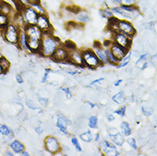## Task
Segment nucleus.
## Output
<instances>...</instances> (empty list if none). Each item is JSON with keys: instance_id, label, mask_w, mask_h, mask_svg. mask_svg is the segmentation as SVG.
Segmentation results:
<instances>
[{"instance_id": "obj_30", "label": "nucleus", "mask_w": 157, "mask_h": 156, "mask_svg": "<svg viewBox=\"0 0 157 156\" xmlns=\"http://www.w3.org/2000/svg\"><path fill=\"white\" fill-rule=\"evenodd\" d=\"M30 6L33 7V8L37 11V13H38L39 15H45V14H47L46 9H44V7L43 4L41 3V2H39V3H31Z\"/></svg>"}, {"instance_id": "obj_50", "label": "nucleus", "mask_w": 157, "mask_h": 156, "mask_svg": "<svg viewBox=\"0 0 157 156\" xmlns=\"http://www.w3.org/2000/svg\"><path fill=\"white\" fill-rule=\"evenodd\" d=\"M18 1H20L21 3H23L25 6H29V2H28V0H18Z\"/></svg>"}, {"instance_id": "obj_29", "label": "nucleus", "mask_w": 157, "mask_h": 156, "mask_svg": "<svg viewBox=\"0 0 157 156\" xmlns=\"http://www.w3.org/2000/svg\"><path fill=\"white\" fill-rule=\"evenodd\" d=\"M9 22H10L9 16L3 13H0V29L3 30Z\"/></svg>"}, {"instance_id": "obj_21", "label": "nucleus", "mask_w": 157, "mask_h": 156, "mask_svg": "<svg viewBox=\"0 0 157 156\" xmlns=\"http://www.w3.org/2000/svg\"><path fill=\"white\" fill-rule=\"evenodd\" d=\"M119 129H120V133L124 136V137H130L132 133V129L131 127V125L126 122V121H123L121 122L120 125H119Z\"/></svg>"}, {"instance_id": "obj_48", "label": "nucleus", "mask_w": 157, "mask_h": 156, "mask_svg": "<svg viewBox=\"0 0 157 156\" xmlns=\"http://www.w3.org/2000/svg\"><path fill=\"white\" fill-rule=\"evenodd\" d=\"M122 79L121 78H119V79H117V80H115V82H114V85L115 86V87H118V86H119L120 85V84L122 83Z\"/></svg>"}, {"instance_id": "obj_52", "label": "nucleus", "mask_w": 157, "mask_h": 156, "mask_svg": "<svg viewBox=\"0 0 157 156\" xmlns=\"http://www.w3.org/2000/svg\"><path fill=\"white\" fill-rule=\"evenodd\" d=\"M21 156H30V155H29V153H28V152H27L26 150H23V151L21 153Z\"/></svg>"}, {"instance_id": "obj_7", "label": "nucleus", "mask_w": 157, "mask_h": 156, "mask_svg": "<svg viewBox=\"0 0 157 156\" xmlns=\"http://www.w3.org/2000/svg\"><path fill=\"white\" fill-rule=\"evenodd\" d=\"M36 25L39 27V29L44 34H52V31H54L52 24H51V22L50 21V18L47 15V14L39 15Z\"/></svg>"}, {"instance_id": "obj_43", "label": "nucleus", "mask_w": 157, "mask_h": 156, "mask_svg": "<svg viewBox=\"0 0 157 156\" xmlns=\"http://www.w3.org/2000/svg\"><path fill=\"white\" fill-rule=\"evenodd\" d=\"M15 80H16V82L18 83V84H23V82H24V78L21 75V74H16V76H15Z\"/></svg>"}, {"instance_id": "obj_47", "label": "nucleus", "mask_w": 157, "mask_h": 156, "mask_svg": "<svg viewBox=\"0 0 157 156\" xmlns=\"http://www.w3.org/2000/svg\"><path fill=\"white\" fill-rule=\"evenodd\" d=\"M86 103L89 105V107H90L91 108H95L97 107V104H96V103L91 102H90V101H87V102H86Z\"/></svg>"}, {"instance_id": "obj_31", "label": "nucleus", "mask_w": 157, "mask_h": 156, "mask_svg": "<svg viewBox=\"0 0 157 156\" xmlns=\"http://www.w3.org/2000/svg\"><path fill=\"white\" fill-rule=\"evenodd\" d=\"M70 141H71L72 145L74 146V148L75 149V150H76L77 152H78V153L82 152V146H81V144H80V143H79V140H78V137H74V136H72Z\"/></svg>"}, {"instance_id": "obj_19", "label": "nucleus", "mask_w": 157, "mask_h": 156, "mask_svg": "<svg viewBox=\"0 0 157 156\" xmlns=\"http://www.w3.org/2000/svg\"><path fill=\"white\" fill-rule=\"evenodd\" d=\"M9 149L14 154H21L25 150V146L19 140H13L9 143Z\"/></svg>"}, {"instance_id": "obj_2", "label": "nucleus", "mask_w": 157, "mask_h": 156, "mask_svg": "<svg viewBox=\"0 0 157 156\" xmlns=\"http://www.w3.org/2000/svg\"><path fill=\"white\" fill-rule=\"evenodd\" d=\"M20 31L21 28L10 21L3 30V36L8 43L12 44H17L20 37Z\"/></svg>"}, {"instance_id": "obj_4", "label": "nucleus", "mask_w": 157, "mask_h": 156, "mask_svg": "<svg viewBox=\"0 0 157 156\" xmlns=\"http://www.w3.org/2000/svg\"><path fill=\"white\" fill-rule=\"evenodd\" d=\"M44 149L48 153H50L53 155H56L59 152H62V146L60 141L58 140L57 137H56L54 136H47L44 138Z\"/></svg>"}, {"instance_id": "obj_34", "label": "nucleus", "mask_w": 157, "mask_h": 156, "mask_svg": "<svg viewBox=\"0 0 157 156\" xmlns=\"http://www.w3.org/2000/svg\"><path fill=\"white\" fill-rule=\"evenodd\" d=\"M113 113L119 117H125V114H126V106H121V107L118 108L117 109H115Z\"/></svg>"}, {"instance_id": "obj_41", "label": "nucleus", "mask_w": 157, "mask_h": 156, "mask_svg": "<svg viewBox=\"0 0 157 156\" xmlns=\"http://www.w3.org/2000/svg\"><path fill=\"white\" fill-rule=\"evenodd\" d=\"M64 71H65L68 74L72 75V76H74V75H76V74H78L80 73L78 69H71V68H68V69L66 68V69H64Z\"/></svg>"}, {"instance_id": "obj_20", "label": "nucleus", "mask_w": 157, "mask_h": 156, "mask_svg": "<svg viewBox=\"0 0 157 156\" xmlns=\"http://www.w3.org/2000/svg\"><path fill=\"white\" fill-rule=\"evenodd\" d=\"M41 47L42 43L41 40L35 39H28V50L34 53H40L41 54Z\"/></svg>"}, {"instance_id": "obj_10", "label": "nucleus", "mask_w": 157, "mask_h": 156, "mask_svg": "<svg viewBox=\"0 0 157 156\" xmlns=\"http://www.w3.org/2000/svg\"><path fill=\"white\" fill-rule=\"evenodd\" d=\"M24 30L28 39L42 40L44 37V33L39 29L37 25H26Z\"/></svg>"}, {"instance_id": "obj_26", "label": "nucleus", "mask_w": 157, "mask_h": 156, "mask_svg": "<svg viewBox=\"0 0 157 156\" xmlns=\"http://www.w3.org/2000/svg\"><path fill=\"white\" fill-rule=\"evenodd\" d=\"M132 51L130 50L120 61H119V63L118 64L117 66H116V68H125V67H126L128 64H129V62H130V61H131V58H132Z\"/></svg>"}, {"instance_id": "obj_13", "label": "nucleus", "mask_w": 157, "mask_h": 156, "mask_svg": "<svg viewBox=\"0 0 157 156\" xmlns=\"http://www.w3.org/2000/svg\"><path fill=\"white\" fill-rule=\"evenodd\" d=\"M69 125H70V120L63 115H59L56 119V126L58 128L59 131L65 136H69V132L68 131V127Z\"/></svg>"}, {"instance_id": "obj_5", "label": "nucleus", "mask_w": 157, "mask_h": 156, "mask_svg": "<svg viewBox=\"0 0 157 156\" xmlns=\"http://www.w3.org/2000/svg\"><path fill=\"white\" fill-rule=\"evenodd\" d=\"M99 151L101 154L106 156H119L120 153L117 149L116 145H115L111 141L103 139L101 140L99 143Z\"/></svg>"}, {"instance_id": "obj_55", "label": "nucleus", "mask_w": 157, "mask_h": 156, "mask_svg": "<svg viewBox=\"0 0 157 156\" xmlns=\"http://www.w3.org/2000/svg\"><path fill=\"white\" fill-rule=\"evenodd\" d=\"M0 13H2V1H0Z\"/></svg>"}, {"instance_id": "obj_51", "label": "nucleus", "mask_w": 157, "mask_h": 156, "mask_svg": "<svg viewBox=\"0 0 157 156\" xmlns=\"http://www.w3.org/2000/svg\"><path fill=\"white\" fill-rule=\"evenodd\" d=\"M4 155L6 156H14V153L12 151H6L4 153Z\"/></svg>"}, {"instance_id": "obj_35", "label": "nucleus", "mask_w": 157, "mask_h": 156, "mask_svg": "<svg viewBox=\"0 0 157 156\" xmlns=\"http://www.w3.org/2000/svg\"><path fill=\"white\" fill-rule=\"evenodd\" d=\"M61 90L63 91L66 99H68V100L72 99V97H73V93H72V91L70 90V89H69L68 87H62V88H61Z\"/></svg>"}, {"instance_id": "obj_42", "label": "nucleus", "mask_w": 157, "mask_h": 156, "mask_svg": "<svg viewBox=\"0 0 157 156\" xmlns=\"http://www.w3.org/2000/svg\"><path fill=\"white\" fill-rule=\"evenodd\" d=\"M104 78H97V79H94L93 81H91V84H90V87H92L93 85H95V84H100L101 82H103V81H104Z\"/></svg>"}, {"instance_id": "obj_56", "label": "nucleus", "mask_w": 157, "mask_h": 156, "mask_svg": "<svg viewBox=\"0 0 157 156\" xmlns=\"http://www.w3.org/2000/svg\"><path fill=\"white\" fill-rule=\"evenodd\" d=\"M2 56H3V55H2V53H1V51H0V58H1Z\"/></svg>"}, {"instance_id": "obj_1", "label": "nucleus", "mask_w": 157, "mask_h": 156, "mask_svg": "<svg viewBox=\"0 0 157 156\" xmlns=\"http://www.w3.org/2000/svg\"><path fill=\"white\" fill-rule=\"evenodd\" d=\"M41 55L44 57L50 58L58 46L62 44L59 38L53 36V34H44L41 40Z\"/></svg>"}, {"instance_id": "obj_8", "label": "nucleus", "mask_w": 157, "mask_h": 156, "mask_svg": "<svg viewBox=\"0 0 157 156\" xmlns=\"http://www.w3.org/2000/svg\"><path fill=\"white\" fill-rule=\"evenodd\" d=\"M112 40H113V42H115L119 45H120L127 50H131V47L132 44V38L129 37L128 35H126L123 33H120V32H117V33H114Z\"/></svg>"}, {"instance_id": "obj_25", "label": "nucleus", "mask_w": 157, "mask_h": 156, "mask_svg": "<svg viewBox=\"0 0 157 156\" xmlns=\"http://www.w3.org/2000/svg\"><path fill=\"white\" fill-rule=\"evenodd\" d=\"M105 52H106V56H107V58H108V62H109V64L113 65V66H117L118 64L119 63V60L117 59V58L112 54V52L110 51L109 49H105Z\"/></svg>"}, {"instance_id": "obj_16", "label": "nucleus", "mask_w": 157, "mask_h": 156, "mask_svg": "<svg viewBox=\"0 0 157 156\" xmlns=\"http://www.w3.org/2000/svg\"><path fill=\"white\" fill-rule=\"evenodd\" d=\"M92 50H94L96 56H97L99 62H101V65L104 66V65L109 64V62H108V58H107L106 52H105V49H104L103 46L95 47V48H93Z\"/></svg>"}, {"instance_id": "obj_45", "label": "nucleus", "mask_w": 157, "mask_h": 156, "mask_svg": "<svg viewBox=\"0 0 157 156\" xmlns=\"http://www.w3.org/2000/svg\"><path fill=\"white\" fill-rule=\"evenodd\" d=\"M93 140H94L96 143H99V142L101 141V135H100V133H99V132H97V133H96V134L94 135V137H93Z\"/></svg>"}, {"instance_id": "obj_23", "label": "nucleus", "mask_w": 157, "mask_h": 156, "mask_svg": "<svg viewBox=\"0 0 157 156\" xmlns=\"http://www.w3.org/2000/svg\"><path fill=\"white\" fill-rule=\"evenodd\" d=\"M112 101L114 102H115L116 104H119V105L123 104L126 101L125 93L123 91H119V92H117L115 95H114L112 96Z\"/></svg>"}, {"instance_id": "obj_24", "label": "nucleus", "mask_w": 157, "mask_h": 156, "mask_svg": "<svg viewBox=\"0 0 157 156\" xmlns=\"http://www.w3.org/2000/svg\"><path fill=\"white\" fill-rule=\"evenodd\" d=\"M93 137H94V135L92 134L91 131H90V130H87L79 134L80 140H82L85 143H91L93 141Z\"/></svg>"}, {"instance_id": "obj_54", "label": "nucleus", "mask_w": 157, "mask_h": 156, "mask_svg": "<svg viewBox=\"0 0 157 156\" xmlns=\"http://www.w3.org/2000/svg\"><path fill=\"white\" fill-rule=\"evenodd\" d=\"M4 72H3V68H2V67H1V65H0V75L1 74H3Z\"/></svg>"}, {"instance_id": "obj_12", "label": "nucleus", "mask_w": 157, "mask_h": 156, "mask_svg": "<svg viewBox=\"0 0 157 156\" xmlns=\"http://www.w3.org/2000/svg\"><path fill=\"white\" fill-rule=\"evenodd\" d=\"M68 62H69L73 65L78 66V67L84 68L85 65H84V61H83V56H82V50L76 49L75 50L69 52Z\"/></svg>"}, {"instance_id": "obj_46", "label": "nucleus", "mask_w": 157, "mask_h": 156, "mask_svg": "<svg viewBox=\"0 0 157 156\" xmlns=\"http://www.w3.org/2000/svg\"><path fill=\"white\" fill-rule=\"evenodd\" d=\"M107 119H108V121H109V122H113V121H115V114L113 113V114H108V116H107Z\"/></svg>"}, {"instance_id": "obj_33", "label": "nucleus", "mask_w": 157, "mask_h": 156, "mask_svg": "<svg viewBox=\"0 0 157 156\" xmlns=\"http://www.w3.org/2000/svg\"><path fill=\"white\" fill-rule=\"evenodd\" d=\"M0 65H1V67H2L4 73L8 72L9 68H10V62H9V60L7 58H5L3 56H2L0 58Z\"/></svg>"}, {"instance_id": "obj_22", "label": "nucleus", "mask_w": 157, "mask_h": 156, "mask_svg": "<svg viewBox=\"0 0 157 156\" xmlns=\"http://www.w3.org/2000/svg\"><path fill=\"white\" fill-rule=\"evenodd\" d=\"M99 15L100 16L106 20V21H109V19H111L112 17H114V15H113V12L110 9V7H102L100 9H99Z\"/></svg>"}, {"instance_id": "obj_57", "label": "nucleus", "mask_w": 157, "mask_h": 156, "mask_svg": "<svg viewBox=\"0 0 157 156\" xmlns=\"http://www.w3.org/2000/svg\"><path fill=\"white\" fill-rule=\"evenodd\" d=\"M0 1H2V0H0Z\"/></svg>"}, {"instance_id": "obj_37", "label": "nucleus", "mask_w": 157, "mask_h": 156, "mask_svg": "<svg viewBox=\"0 0 157 156\" xmlns=\"http://www.w3.org/2000/svg\"><path fill=\"white\" fill-rule=\"evenodd\" d=\"M51 72H52V71H51L50 68H44V76H43V78L41 79V83H42V84H44V83H46V82L48 81V78H49V76H50V74Z\"/></svg>"}, {"instance_id": "obj_6", "label": "nucleus", "mask_w": 157, "mask_h": 156, "mask_svg": "<svg viewBox=\"0 0 157 156\" xmlns=\"http://www.w3.org/2000/svg\"><path fill=\"white\" fill-rule=\"evenodd\" d=\"M117 28L118 32L123 33L131 38H133L137 33V30L134 27V26L128 20H125V19L118 20Z\"/></svg>"}, {"instance_id": "obj_40", "label": "nucleus", "mask_w": 157, "mask_h": 156, "mask_svg": "<svg viewBox=\"0 0 157 156\" xmlns=\"http://www.w3.org/2000/svg\"><path fill=\"white\" fill-rule=\"evenodd\" d=\"M38 101H39V104L42 106V107H46L48 105V102H49V99L46 98V97H43V96H38Z\"/></svg>"}, {"instance_id": "obj_15", "label": "nucleus", "mask_w": 157, "mask_h": 156, "mask_svg": "<svg viewBox=\"0 0 157 156\" xmlns=\"http://www.w3.org/2000/svg\"><path fill=\"white\" fill-rule=\"evenodd\" d=\"M74 20L79 24L85 25L91 21V15L87 10L84 9H79L77 11V13L75 14Z\"/></svg>"}, {"instance_id": "obj_14", "label": "nucleus", "mask_w": 157, "mask_h": 156, "mask_svg": "<svg viewBox=\"0 0 157 156\" xmlns=\"http://www.w3.org/2000/svg\"><path fill=\"white\" fill-rule=\"evenodd\" d=\"M109 50L112 52V54L119 61L130 51V50H127V49L117 44H115V42H112V44L109 47Z\"/></svg>"}, {"instance_id": "obj_3", "label": "nucleus", "mask_w": 157, "mask_h": 156, "mask_svg": "<svg viewBox=\"0 0 157 156\" xmlns=\"http://www.w3.org/2000/svg\"><path fill=\"white\" fill-rule=\"evenodd\" d=\"M82 56H83L84 65L85 68H88L91 69H96L99 68L100 66H102L101 62H99L97 56H96L92 49H85L82 50Z\"/></svg>"}, {"instance_id": "obj_32", "label": "nucleus", "mask_w": 157, "mask_h": 156, "mask_svg": "<svg viewBox=\"0 0 157 156\" xmlns=\"http://www.w3.org/2000/svg\"><path fill=\"white\" fill-rule=\"evenodd\" d=\"M62 46L68 51V52H71V51H73V50H75L76 49H78L77 48V46H76V44L74 43V42H72V41H70V40H67V41H65L64 43H63V44H62Z\"/></svg>"}, {"instance_id": "obj_38", "label": "nucleus", "mask_w": 157, "mask_h": 156, "mask_svg": "<svg viewBox=\"0 0 157 156\" xmlns=\"http://www.w3.org/2000/svg\"><path fill=\"white\" fill-rule=\"evenodd\" d=\"M153 111H154V109L152 108L145 107V106L142 107V112L145 116H151L153 114Z\"/></svg>"}, {"instance_id": "obj_36", "label": "nucleus", "mask_w": 157, "mask_h": 156, "mask_svg": "<svg viewBox=\"0 0 157 156\" xmlns=\"http://www.w3.org/2000/svg\"><path fill=\"white\" fill-rule=\"evenodd\" d=\"M126 143H127V144H128L132 149L138 150V144H137V142H136V140H135L134 138H132V137L127 138V139H126Z\"/></svg>"}, {"instance_id": "obj_27", "label": "nucleus", "mask_w": 157, "mask_h": 156, "mask_svg": "<svg viewBox=\"0 0 157 156\" xmlns=\"http://www.w3.org/2000/svg\"><path fill=\"white\" fill-rule=\"evenodd\" d=\"M88 127L92 130H96L98 128V118L96 115H91L88 118V122H87Z\"/></svg>"}, {"instance_id": "obj_9", "label": "nucleus", "mask_w": 157, "mask_h": 156, "mask_svg": "<svg viewBox=\"0 0 157 156\" xmlns=\"http://www.w3.org/2000/svg\"><path fill=\"white\" fill-rule=\"evenodd\" d=\"M21 14L24 18L26 25H36L39 15L33 7H31L30 5L27 6Z\"/></svg>"}, {"instance_id": "obj_17", "label": "nucleus", "mask_w": 157, "mask_h": 156, "mask_svg": "<svg viewBox=\"0 0 157 156\" xmlns=\"http://www.w3.org/2000/svg\"><path fill=\"white\" fill-rule=\"evenodd\" d=\"M109 140L118 147H122L125 143V137L119 131H116L115 133H112V134H109Z\"/></svg>"}, {"instance_id": "obj_39", "label": "nucleus", "mask_w": 157, "mask_h": 156, "mask_svg": "<svg viewBox=\"0 0 157 156\" xmlns=\"http://www.w3.org/2000/svg\"><path fill=\"white\" fill-rule=\"evenodd\" d=\"M148 57H149V54H148V53H147V54L145 53V54L140 55L139 57H138V61L136 62V64H137V65H139V64L144 63V62H147Z\"/></svg>"}, {"instance_id": "obj_44", "label": "nucleus", "mask_w": 157, "mask_h": 156, "mask_svg": "<svg viewBox=\"0 0 157 156\" xmlns=\"http://www.w3.org/2000/svg\"><path fill=\"white\" fill-rule=\"evenodd\" d=\"M35 131H36V133L38 134V135H42L43 134V132H44V128L42 127V126H36L35 127Z\"/></svg>"}, {"instance_id": "obj_28", "label": "nucleus", "mask_w": 157, "mask_h": 156, "mask_svg": "<svg viewBox=\"0 0 157 156\" xmlns=\"http://www.w3.org/2000/svg\"><path fill=\"white\" fill-rule=\"evenodd\" d=\"M0 134L3 137H13V131L6 125L0 124Z\"/></svg>"}, {"instance_id": "obj_53", "label": "nucleus", "mask_w": 157, "mask_h": 156, "mask_svg": "<svg viewBox=\"0 0 157 156\" xmlns=\"http://www.w3.org/2000/svg\"><path fill=\"white\" fill-rule=\"evenodd\" d=\"M28 2H29V5H30L31 3H39V2H40V0H28Z\"/></svg>"}, {"instance_id": "obj_18", "label": "nucleus", "mask_w": 157, "mask_h": 156, "mask_svg": "<svg viewBox=\"0 0 157 156\" xmlns=\"http://www.w3.org/2000/svg\"><path fill=\"white\" fill-rule=\"evenodd\" d=\"M18 46L24 51H29L28 50V38L25 33L24 29H21L20 31V37L18 41Z\"/></svg>"}, {"instance_id": "obj_11", "label": "nucleus", "mask_w": 157, "mask_h": 156, "mask_svg": "<svg viewBox=\"0 0 157 156\" xmlns=\"http://www.w3.org/2000/svg\"><path fill=\"white\" fill-rule=\"evenodd\" d=\"M68 56H69V52L61 44L60 46L57 47L52 56L50 57L52 60L57 62H68Z\"/></svg>"}, {"instance_id": "obj_49", "label": "nucleus", "mask_w": 157, "mask_h": 156, "mask_svg": "<svg viewBox=\"0 0 157 156\" xmlns=\"http://www.w3.org/2000/svg\"><path fill=\"white\" fill-rule=\"evenodd\" d=\"M148 62H144L143 64H142V66H141V70H144V69H146L147 68H148Z\"/></svg>"}]
</instances>
